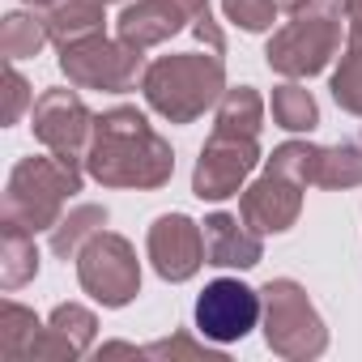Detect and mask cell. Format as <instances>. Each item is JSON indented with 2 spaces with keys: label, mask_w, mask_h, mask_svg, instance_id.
I'll use <instances>...</instances> for the list:
<instances>
[{
  "label": "cell",
  "mask_w": 362,
  "mask_h": 362,
  "mask_svg": "<svg viewBox=\"0 0 362 362\" xmlns=\"http://www.w3.org/2000/svg\"><path fill=\"white\" fill-rule=\"evenodd\" d=\"M52 43V30H47V18L35 9H13L5 13V26H0V52H5V60H30L39 56L43 47Z\"/></svg>",
  "instance_id": "obj_20"
},
{
  "label": "cell",
  "mask_w": 362,
  "mask_h": 362,
  "mask_svg": "<svg viewBox=\"0 0 362 362\" xmlns=\"http://www.w3.org/2000/svg\"><path fill=\"white\" fill-rule=\"evenodd\" d=\"M145 252L162 281H192L205 264V230L188 214H162L145 235Z\"/></svg>",
  "instance_id": "obj_11"
},
{
  "label": "cell",
  "mask_w": 362,
  "mask_h": 362,
  "mask_svg": "<svg viewBox=\"0 0 362 362\" xmlns=\"http://www.w3.org/2000/svg\"><path fill=\"white\" fill-rule=\"evenodd\" d=\"M141 94L149 111H158L166 124H192L218 98L226 94V64L222 52H179V56H158L145 64Z\"/></svg>",
  "instance_id": "obj_2"
},
{
  "label": "cell",
  "mask_w": 362,
  "mask_h": 362,
  "mask_svg": "<svg viewBox=\"0 0 362 362\" xmlns=\"http://www.w3.org/2000/svg\"><path fill=\"white\" fill-rule=\"evenodd\" d=\"M26 5H30V9H47V5H52V0H26Z\"/></svg>",
  "instance_id": "obj_31"
},
{
  "label": "cell",
  "mask_w": 362,
  "mask_h": 362,
  "mask_svg": "<svg viewBox=\"0 0 362 362\" xmlns=\"http://www.w3.org/2000/svg\"><path fill=\"white\" fill-rule=\"evenodd\" d=\"M260 166V141L256 136H226L209 132L197 166H192V192L201 201H226L239 197L247 175Z\"/></svg>",
  "instance_id": "obj_9"
},
{
  "label": "cell",
  "mask_w": 362,
  "mask_h": 362,
  "mask_svg": "<svg viewBox=\"0 0 362 362\" xmlns=\"http://www.w3.org/2000/svg\"><path fill=\"white\" fill-rule=\"evenodd\" d=\"M260 298H264V315H260L264 345L277 358H286V362H311V358H320L328 349V328H324L311 294L294 277L264 281Z\"/></svg>",
  "instance_id": "obj_5"
},
{
  "label": "cell",
  "mask_w": 362,
  "mask_h": 362,
  "mask_svg": "<svg viewBox=\"0 0 362 362\" xmlns=\"http://www.w3.org/2000/svg\"><path fill=\"white\" fill-rule=\"evenodd\" d=\"M184 26H188V18H184V9H179L175 0H128L124 13L115 18L119 39L132 43V47H141V52L175 39Z\"/></svg>",
  "instance_id": "obj_15"
},
{
  "label": "cell",
  "mask_w": 362,
  "mask_h": 362,
  "mask_svg": "<svg viewBox=\"0 0 362 362\" xmlns=\"http://www.w3.org/2000/svg\"><path fill=\"white\" fill-rule=\"evenodd\" d=\"M94 119L90 107L81 103L77 90H43L30 107V128H35V141L47 145V153H60V158H73V162H86V149H90V136H94Z\"/></svg>",
  "instance_id": "obj_10"
},
{
  "label": "cell",
  "mask_w": 362,
  "mask_h": 362,
  "mask_svg": "<svg viewBox=\"0 0 362 362\" xmlns=\"http://www.w3.org/2000/svg\"><path fill=\"white\" fill-rule=\"evenodd\" d=\"M175 5L184 9V18H188L192 35H197L209 52H226V35H222L218 18H214V9H209V0H175Z\"/></svg>",
  "instance_id": "obj_27"
},
{
  "label": "cell",
  "mask_w": 362,
  "mask_h": 362,
  "mask_svg": "<svg viewBox=\"0 0 362 362\" xmlns=\"http://www.w3.org/2000/svg\"><path fill=\"white\" fill-rule=\"evenodd\" d=\"M86 175L103 188H166L175 175L170 141L145 119L136 107H111L94 119V136L86 149Z\"/></svg>",
  "instance_id": "obj_1"
},
{
  "label": "cell",
  "mask_w": 362,
  "mask_h": 362,
  "mask_svg": "<svg viewBox=\"0 0 362 362\" xmlns=\"http://www.w3.org/2000/svg\"><path fill=\"white\" fill-rule=\"evenodd\" d=\"M222 13H226V22H235L239 30L264 35V30L277 22L281 5H277V0H222Z\"/></svg>",
  "instance_id": "obj_25"
},
{
  "label": "cell",
  "mask_w": 362,
  "mask_h": 362,
  "mask_svg": "<svg viewBox=\"0 0 362 362\" xmlns=\"http://www.w3.org/2000/svg\"><path fill=\"white\" fill-rule=\"evenodd\" d=\"M81 166L86 162L60 158V153L22 158L5 184V218L35 235L52 230L64 218V205L81 192Z\"/></svg>",
  "instance_id": "obj_4"
},
{
  "label": "cell",
  "mask_w": 362,
  "mask_h": 362,
  "mask_svg": "<svg viewBox=\"0 0 362 362\" xmlns=\"http://www.w3.org/2000/svg\"><path fill=\"white\" fill-rule=\"evenodd\" d=\"M98 354H103V358H111V354H132V358H145V354H141V345H128V341H107Z\"/></svg>",
  "instance_id": "obj_30"
},
{
  "label": "cell",
  "mask_w": 362,
  "mask_h": 362,
  "mask_svg": "<svg viewBox=\"0 0 362 362\" xmlns=\"http://www.w3.org/2000/svg\"><path fill=\"white\" fill-rule=\"evenodd\" d=\"M273 124L286 132H311L320 124V107H315L311 90L298 81H281L273 90Z\"/></svg>",
  "instance_id": "obj_22"
},
{
  "label": "cell",
  "mask_w": 362,
  "mask_h": 362,
  "mask_svg": "<svg viewBox=\"0 0 362 362\" xmlns=\"http://www.w3.org/2000/svg\"><path fill=\"white\" fill-rule=\"evenodd\" d=\"M205 264L214 269H256L264 260V235L252 230L243 218L235 214H209L205 222Z\"/></svg>",
  "instance_id": "obj_14"
},
{
  "label": "cell",
  "mask_w": 362,
  "mask_h": 362,
  "mask_svg": "<svg viewBox=\"0 0 362 362\" xmlns=\"http://www.w3.org/2000/svg\"><path fill=\"white\" fill-rule=\"evenodd\" d=\"M35 277H39L35 230H26V226L5 218V222H0V286H5V290H22Z\"/></svg>",
  "instance_id": "obj_17"
},
{
  "label": "cell",
  "mask_w": 362,
  "mask_h": 362,
  "mask_svg": "<svg viewBox=\"0 0 362 362\" xmlns=\"http://www.w3.org/2000/svg\"><path fill=\"white\" fill-rule=\"evenodd\" d=\"M39 332H43V324H39V315L30 307H22L13 298L0 307V354L5 358H30Z\"/></svg>",
  "instance_id": "obj_23"
},
{
  "label": "cell",
  "mask_w": 362,
  "mask_h": 362,
  "mask_svg": "<svg viewBox=\"0 0 362 362\" xmlns=\"http://www.w3.org/2000/svg\"><path fill=\"white\" fill-rule=\"evenodd\" d=\"M260 128H264V98L252 86H226V94L214 107V132L260 141Z\"/></svg>",
  "instance_id": "obj_18"
},
{
  "label": "cell",
  "mask_w": 362,
  "mask_h": 362,
  "mask_svg": "<svg viewBox=\"0 0 362 362\" xmlns=\"http://www.w3.org/2000/svg\"><path fill=\"white\" fill-rule=\"evenodd\" d=\"M107 5H115V0H107Z\"/></svg>",
  "instance_id": "obj_33"
},
{
  "label": "cell",
  "mask_w": 362,
  "mask_h": 362,
  "mask_svg": "<svg viewBox=\"0 0 362 362\" xmlns=\"http://www.w3.org/2000/svg\"><path fill=\"white\" fill-rule=\"evenodd\" d=\"M5 94H9V103H5V124H18L22 111L35 107V94H30V81L13 69V60H9V73H5Z\"/></svg>",
  "instance_id": "obj_28"
},
{
  "label": "cell",
  "mask_w": 362,
  "mask_h": 362,
  "mask_svg": "<svg viewBox=\"0 0 362 362\" xmlns=\"http://www.w3.org/2000/svg\"><path fill=\"white\" fill-rule=\"evenodd\" d=\"M362 184V145H315V162H311V188H358Z\"/></svg>",
  "instance_id": "obj_19"
},
{
  "label": "cell",
  "mask_w": 362,
  "mask_h": 362,
  "mask_svg": "<svg viewBox=\"0 0 362 362\" xmlns=\"http://www.w3.org/2000/svg\"><path fill=\"white\" fill-rule=\"evenodd\" d=\"M107 226V209L103 205H73L47 235H52V252L60 260H77V252Z\"/></svg>",
  "instance_id": "obj_21"
},
{
  "label": "cell",
  "mask_w": 362,
  "mask_h": 362,
  "mask_svg": "<svg viewBox=\"0 0 362 362\" xmlns=\"http://www.w3.org/2000/svg\"><path fill=\"white\" fill-rule=\"evenodd\" d=\"M47 18V30H52V43L56 47H69V43H81V39H94V35H107V0H52L43 9Z\"/></svg>",
  "instance_id": "obj_16"
},
{
  "label": "cell",
  "mask_w": 362,
  "mask_h": 362,
  "mask_svg": "<svg viewBox=\"0 0 362 362\" xmlns=\"http://www.w3.org/2000/svg\"><path fill=\"white\" fill-rule=\"evenodd\" d=\"M77 281L81 290L103 303V307H128L141 294V260L136 247L115 235V230H98L81 252H77Z\"/></svg>",
  "instance_id": "obj_7"
},
{
  "label": "cell",
  "mask_w": 362,
  "mask_h": 362,
  "mask_svg": "<svg viewBox=\"0 0 362 362\" xmlns=\"http://www.w3.org/2000/svg\"><path fill=\"white\" fill-rule=\"evenodd\" d=\"M341 26H345V0H303L264 47L269 69L281 73L286 81L324 73L341 56Z\"/></svg>",
  "instance_id": "obj_3"
},
{
  "label": "cell",
  "mask_w": 362,
  "mask_h": 362,
  "mask_svg": "<svg viewBox=\"0 0 362 362\" xmlns=\"http://www.w3.org/2000/svg\"><path fill=\"white\" fill-rule=\"evenodd\" d=\"M60 73L77 90H103V94H128L145 77V52L124 43L119 35H94L81 43L60 47Z\"/></svg>",
  "instance_id": "obj_6"
},
{
  "label": "cell",
  "mask_w": 362,
  "mask_h": 362,
  "mask_svg": "<svg viewBox=\"0 0 362 362\" xmlns=\"http://www.w3.org/2000/svg\"><path fill=\"white\" fill-rule=\"evenodd\" d=\"M345 30L362 39V0H345Z\"/></svg>",
  "instance_id": "obj_29"
},
{
  "label": "cell",
  "mask_w": 362,
  "mask_h": 362,
  "mask_svg": "<svg viewBox=\"0 0 362 362\" xmlns=\"http://www.w3.org/2000/svg\"><path fill=\"white\" fill-rule=\"evenodd\" d=\"M298 214H303V184L269 166L239 197V218L260 235H286L298 222Z\"/></svg>",
  "instance_id": "obj_12"
},
{
  "label": "cell",
  "mask_w": 362,
  "mask_h": 362,
  "mask_svg": "<svg viewBox=\"0 0 362 362\" xmlns=\"http://www.w3.org/2000/svg\"><path fill=\"white\" fill-rule=\"evenodd\" d=\"M94 337H98V315L90 307H81V303H60L47 315L30 358H39V362H73L94 345Z\"/></svg>",
  "instance_id": "obj_13"
},
{
  "label": "cell",
  "mask_w": 362,
  "mask_h": 362,
  "mask_svg": "<svg viewBox=\"0 0 362 362\" xmlns=\"http://www.w3.org/2000/svg\"><path fill=\"white\" fill-rule=\"evenodd\" d=\"M145 358H205V362H226L222 349H209V341L201 337H188V332H175L166 341H153V345H141Z\"/></svg>",
  "instance_id": "obj_26"
},
{
  "label": "cell",
  "mask_w": 362,
  "mask_h": 362,
  "mask_svg": "<svg viewBox=\"0 0 362 362\" xmlns=\"http://www.w3.org/2000/svg\"><path fill=\"white\" fill-rule=\"evenodd\" d=\"M341 64H337V73H332V98H337V107L341 111H349V115H358L362 119V39H345V52L337 56Z\"/></svg>",
  "instance_id": "obj_24"
},
{
  "label": "cell",
  "mask_w": 362,
  "mask_h": 362,
  "mask_svg": "<svg viewBox=\"0 0 362 362\" xmlns=\"http://www.w3.org/2000/svg\"><path fill=\"white\" fill-rule=\"evenodd\" d=\"M192 315H197V332L205 341L230 345V341H243L252 328H260L264 298H260V290H252L239 277H218L201 290Z\"/></svg>",
  "instance_id": "obj_8"
},
{
  "label": "cell",
  "mask_w": 362,
  "mask_h": 362,
  "mask_svg": "<svg viewBox=\"0 0 362 362\" xmlns=\"http://www.w3.org/2000/svg\"><path fill=\"white\" fill-rule=\"evenodd\" d=\"M277 5H281V9H298V5H303V0H277Z\"/></svg>",
  "instance_id": "obj_32"
}]
</instances>
